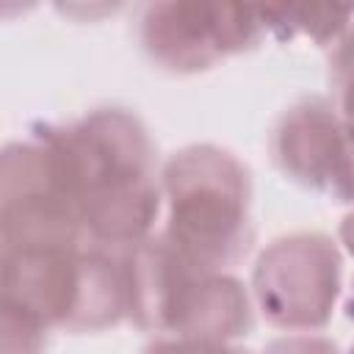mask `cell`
<instances>
[{"label": "cell", "mask_w": 354, "mask_h": 354, "mask_svg": "<svg viewBox=\"0 0 354 354\" xmlns=\"http://www.w3.org/2000/svg\"><path fill=\"white\" fill-rule=\"evenodd\" d=\"M58 155L80 207L86 241L130 252L163 213L155 141L138 113L102 105L64 124H36Z\"/></svg>", "instance_id": "cell-1"}, {"label": "cell", "mask_w": 354, "mask_h": 354, "mask_svg": "<svg viewBox=\"0 0 354 354\" xmlns=\"http://www.w3.org/2000/svg\"><path fill=\"white\" fill-rule=\"evenodd\" d=\"M0 307L72 335L113 329L127 321L124 252L94 243L0 246Z\"/></svg>", "instance_id": "cell-2"}, {"label": "cell", "mask_w": 354, "mask_h": 354, "mask_svg": "<svg viewBox=\"0 0 354 354\" xmlns=\"http://www.w3.org/2000/svg\"><path fill=\"white\" fill-rule=\"evenodd\" d=\"M163 235L196 266L232 271L254 243L252 174L218 144L177 149L160 169Z\"/></svg>", "instance_id": "cell-3"}, {"label": "cell", "mask_w": 354, "mask_h": 354, "mask_svg": "<svg viewBox=\"0 0 354 354\" xmlns=\"http://www.w3.org/2000/svg\"><path fill=\"white\" fill-rule=\"evenodd\" d=\"M252 299L266 324L310 335L324 329L343 299V254L324 232L274 238L252 268Z\"/></svg>", "instance_id": "cell-4"}, {"label": "cell", "mask_w": 354, "mask_h": 354, "mask_svg": "<svg viewBox=\"0 0 354 354\" xmlns=\"http://www.w3.org/2000/svg\"><path fill=\"white\" fill-rule=\"evenodd\" d=\"M88 243L55 149L39 127L11 141L0 158V246Z\"/></svg>", "instance_id": "cell-5"}, {"label": "cell", "mask_w": 354, "mask_h": 354, "mask_svg": "<svg viewBox=\"0 0 354 354\" xmlns=\"http://www.w3.org/2000/svg\"><path fill=\"white\" fill-rule=\"evenodd\" d=\"M277 171L337 205H354V133L335 100L301 97L288 105L268 133Z\"/></svg>", "instance_id": "cell-6"}, {"label": "cell", "mask_w": 354, "mask_h": 354, "mask_svg": "<svg viewBox=\"0 0 354 354\" xmlns=\"http://www.w3.org/2000/svg\"><path fill=\"white\" fill-rule=\"evenodd\" d=\"M252 290L232 271H199L185 285L160 343L171 346H230L254 326Z\"/></svg>", "instance_id": "cell-7"}, {"label": "cell", "mask_w": 354, "mask_h": 354, "mask_svg": "<svg viewBox=\"0 0 354 354\" xmlns=\"http://www.w3.org/2000/svg\"><path fill=\"white\" fill-rule=\"evenodd\" d=\"M133 36L144 58L166 75H199L224 61L213 39L188 19L177 0H138Z\"/></svg>", "instance_id": "cell-8"}, {"label": "cell", "mask_w": 354, "mask_h": 354, "mask_svg": "<svg viewBox=\"0 0 354 354\" xmlns=\"http://www.w3.org/2000/svg\"><path fill=\"white\" fill-rule=\"evenodd\" d=\"M263 33L282 44L329 47L351 22L354 0H254Z\"/></svg>", "instance_id": "cell-9"}, {"label": "cell", "mask_w": 354, "mask_h": 354, "mask_svg": "<svg viewBox=\"0 0 354 354\" xmlns=\"http://www.w3.org/2000/svg\"><path fill=\"white\" fill-rule=\"evenodd\" d=\"M177 6L213 39L224 58L254 50L266 36L254 0H177Z\"/></svg>", "instance_id": "cell-10"}, {"label": "cell", "mask_w": 354, "mask_h": 354, "mask_svg": "<svg viewBox=\"0 0 354 354\" xmlns=\"http://www.w3.org/2000/svg\"><path fill=\"white\" fill-rule=\"evenodd\" d=\"M50 332L53 329H47L36 318L19 310H11V307H0V348L3 351H36L47 343Z\"/></svg>", "instance_id": "cell-11"}, {"label": "cell", "mask_w": 354, "mask_h": 354, "mask_svg": "<svg viewBox=\"0 0 354 354\" xmlns=\"http://www.w3.org/2000/svg\"><path fill=\"white\" fill-rule=\"evenodd\" d=\"M50 3L64 19L77 22V25L105 22L127 6V0H50Z\"/></svg>", "instance_id": "cell-12"}, {"label": "cell", "mask_w": 354, "mask_h": 354, "mask_svg": "<svg viewBox=\"0 0 354 354\" xmlns=\"http://www.w3.org/2000/svg\"><path fill=\"white\" fill-rule=\"evenodd\" d=\"M41 0H0L3 6V19H17V17H25L30 14Z\"/></svg>", "instance_id": "cell-13"}, {"label": "cell", "mask_w": 354, "mask_h": 354, "mask_svg": "<svg viewBox=\"0 0 354 354\" xmlns=\"http://www.w3.org/2000/svg\"><path fill=\"white\" fill-rule=\"evenodd\" d=\"M337 238H340V246L354 257V210L343 216V221L337 227Z\"/></svg>", "instance_id": "cell-14"}, {"label": "cell", "mask_w": 354, "mask_h": 354, "mask_svg": "<svg viewBox=\"0 0 354 354\" xmlns=\"http://www.w3.org/2000/svg\"><path fill=\"white\" fill-rule=\"evenodd\" d=\"M346 318L348 321H354V279H351V288H348V293H346Z\"/></svg>", "instance_id": "cell-15"}]
</instances>
